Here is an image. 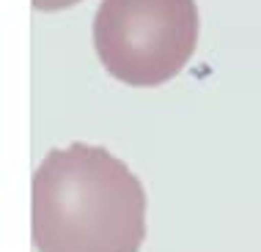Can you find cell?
<instances>
[{"label":"cell","instance_id":"obj_3","mask_svg":"<svg viewBox=\"0 0 261 252\" xmlns=\"http://www.w3.org/2000/svg\"><path fill=\"white\" fill-rule=\"evenodd\" d=\"M31 3L39 11H61V9H69V6L80 3V0H31Z\"/></svg>","mask_w":261,"mask_h":252},{"label":"cell","instance_id":"obj_2","mask_svg":"<svg viewBox=\"0 0 261 252\" xmlns=\"http://www.w3.org/2000/svg\"><path fill=\"white\" fill-rule=\"evenodd\" d=\"M195 0H102L94 50L110 77L154 88L176 77L198 44Z\"/></svg>","mask_w":261,"mask_h":252},{"label":"cell","instance_id":"obj_1","mask_svg":"<svg viewBox=\"0 0 261 252\" xmlns=\"http://www.w3.org/2000/svg\"><path fill=\"white\" fill-rule=\"evenodd\" d=\"M31 233L39 252H138L146 239V192L108 148L72 143L33 173Z\"/></svg>","mask_w":261,"mask_h":252}]
</instances>
